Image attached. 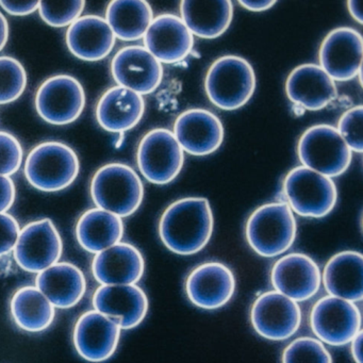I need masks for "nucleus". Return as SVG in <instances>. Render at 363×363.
I'll use <instances>...</instances> for the list:
<instances>
[{
    "instance_id": "obj_2",
    "label": "nucleus",
    "mask_w": 363,
    "mask_h": 363,
    "mask_svg": "<svg viewBox=\"0 0 363 363\" xmlns=\"http://www.w3.org/2000/svg\"><path fill=\"white\" fill-rule=\"evenodd\" d=\"M90 193L99 209L128 218L142 205L144 186L133 167L124 163H109L93 176Z\"/></svg>"
},
{
    "instance_id": "obj_14",
    "label": "nucleus",
    "mask_w": 363,
    "mask_h": 363,
    "mask_svg": "<svg viewBox=\"0 0 363 363\" xmlns=\"http://www.w3.org/2000/svg\"><path fill=\"white\" fill-rule=\"evenodd\" d=\"M111 74L118 86L138 94L154 93L163 79V67L144 46L121 48L111 61Z\"/></svg>"
},
{
    "instance_id": "obj_30",
    "label": "nucleus",
    "mask_w": 363,
    "mask_h": 363,
    "mask_svg": "<svg viewBox=\"0 0 363 363\" xmlns=\"http://www.w3.org/2000/svg\"><path fill=\"white\" fill-rule=\"evenodd\" d=\"M105 20L118 39L138 41L152 24L154 12L145 0H113L106 10Z\"/></svg>"
},
{
    "instance_id": "obj_16",
    "label": "nucleus",
    "mask_w": 363,
    "mask_h": 363,
    "mask_svg": "<svg viewBox=\"0 0 363 363\" xmlns=\"http://www.w3.org/2000/svg\"><path fill=\"white\" fill-rule=\"evenodd\" d=\"M271 281L275 291L294 301H306L318 292L322 273L318 263L305 254L293 252L276 261Z\"/></svg>"
},
{
    "instance_id": "obj_24",
    "label": "nucleus",
    "mask_w": 363,
    "mask_h": 363,
    "mask_svg": "<svg viewBox=\"0 0 363 363\" xmlns=\"http://www.w3.org/2000/svg\"><path fill=\"white\" fill-rule=\"evenodd\" d=\"M145 112V101L142 95L116 86L108 89L96 105L95 116L104 130L123 133L139 124Z\"/></svg>"
},
{
    "instance_id": "obj_10",
    "label": "nucleus",
    "mask_w": 363,
    "mask_h": 363,
    "mask_svg": "<svg viewBox=\"0 0 363 363\" xmlns=\"http://www.w3.org/2000/svg\"><path fill=\"white\" fill-rule=\"evenodd\" d=\"M63 242L50 218L29 223L21 229L13 256L21 269L39 274L60 260Z\"/></svg>"
},
{
    "instance_id": "obj_13",
    "label": "nucleus",
    "mask_w": 363,
    "mask_h": 363,
    "mask_svg": "<svg viewBox=\"0 0 363 363\" xmlns=\"http://www.w3.org/2000/svg\"><path fill=\"white\" fill-rule=\"evenodd\" d=\"M363 39L356 29H333L320 44V67L333 82H345L359 75L362 65Z\"/></svg>"
},
{
    "instance_id": "obj_22",
    "label": "nucleus",
    "mask_w": 363,
    "mask_h": 363,
    "mask_svg": "<svg viewBox=\"0 0 363 363\" xmlns=\"http://www.w3.org/2000/svg\"><path fill=\"white\" fill-rule=\"evenodd\" d=\"M145 272L142 252L133 244L120 242L95 255L92 273L101 286L137 284Z\"/></svg>"
},
{
    "instance_id": "obj_28",
    "label": "nucleus",
    "mask_w": 363,
    "mask_h": 363,
    "mask_svg": "<svg viewBox=\"0 0 363 363\" xmlns=\"http://www.w3.org/2000/svg\"><path fill=\"white\" fill-rule=\"evenodd\" d=\"M124 235L122 218L93 208L84 212L76 225V239L86 252L99 254L120 243Z\"/></svg>"
},
{
    "instance_id": "obj_8",
    "label": "nucleus",
    "mask_w": 363,
    "mask_h": 363,
    "mask_svg": "<svg viewBox=\"0 0 363 363\" xmlns=\"http://www.w3.org/2000/svg\"><path fill=\"white\" fill-rule=\"evenodd\" d=\"M86 103L84 86L67 74H59L42 82L35 99V110L40 118L56 126H65L77 121Z\"/></svg>"
},
{
    "instance_id": "obj_27",
    "label": "nucleus",
    "mask_w": 363,
    "mask_h": 363,
    "mask_svg": "<svg viewBox=\"0 0 363 363\" xmlns=\"http://www.w3.org/2000/svg\"><path fill=\"white\" fill-rule=\"evenodd\" d=\"M322 281L330 296L357 303L363 297V257L354 250L337 252L329 259Z\"/></svg>"
},
{
    "instance_id": "obj_25",
    "label": "nucleus",
    "mask_w": 363,
    "mask_h": 363,
    "mask_svg": "<svg viewBox=\"0 0 363 363\" xmlns=\"http://www.w3.org/2000/svg\"><path fill=\"white\" fill-rule=\"evenodd\" d=\"M35 286L48 297L55 308L75 307L86 291L84 272L69 262H58L38 274Z\"/></svg>"
},
{
    "instance_id": "obj_7",
    "label": "nucleus",
    "mask_w": 363,
    "mask_h": 363,
    "mask_svg": "<svg viewBox=\"0 0 363 363\" xmlns=\"http://www.w3.org/2000/svg\"><path fill=\"white\" fill-rule=\"evenodd\" d=\"M297 155L303 167L329 178L343 175L352 158L337 129L327 124L314 125L301 135Z\"/></svg>"
},
{
    "instance_id": "obj_20",
    "label": "nucleus",
    "mask_w": 363,
    "mask_h": 363,
    "mask_svg": "<svg viewBox=\"0 0 363 363\" xmlns=\"http://www.w3.org/2000/svg\"><path fill=\"white\" fill-rule=\"evenodd\" d=\"M96 311L114 318L125 330L139 326L147 315V295L137 284L101 286L93 295Z\"/></svg>"
},
{
    "instance_id": "obj_5",
    "label": "nucleus",
    "mask_w": 363,
    "mask_h": 363,
    "mask_svg": "<svg viewBox=\"0 0 363 363\" xmlns=\"http://www.w3.org/2000/svg\"><path fill=\"white\" fill-rule=\"evenodd\" d=\"M205 90L210 101L220 109H240L250 101L256 90L252 65L242 57H220L208 69Z\"/></svg>"
},
{
    "instance_id": "obj_38",
    "label": "nucleus",
    "mask_w": 363,
    "mask_h": 363,
    "mask_svg": "<svg viewBox=\"0 0 363 363\" xmlns=\"http://www.w3.org/2000/svg\"><path fill=\"white\" fill-rule=\"evenodd\" d=\"M16 199V188L13 180L0 175V213H6L13 206Z\"/></svg>"
},
{
    "instance_id": "obj_37",
    "label": "nucleus",
    "mask_w": 363,
    "mask_h": 363,
    "mask_svg": "<svg viewBox=\"0 0 363 363\" xmlns=\"http://www.w3.org/2000/svg\"><path fill=\"white\" fill-rule=\"evenodd\" d=\"M40 1H12V0H0V6L7 13L13 16H26L35 13L39 10Z\"/></svg>"
},
{
    "instance_id": "obj_23",
    "label": "nucleus",
    "mask_w": 363,
    "mask_h": 363,
    "mask_svg": "<svg viewBox=\"0 0 363 363\" xmlns=\"http://www.w3.org/2000/svg\"><path fill=\"white\" fill-rule=\"evenodd\" d=\"M69 52L80 60L96 62L107 58L116 45V35L105 18L94 14L80 16L65 35Z\"/></svg>"
},
{
    "instance_id": "obj_32",
    "label": "nucleus",
    "mask_w": 363,
    "mask_h": 363,
    "mask_svg": "<svg viewBox=\"0 0 363 363\" xmlns=\"http://www.w3.org/2000/svg\"><path fill=\"white\" fill-rule=\"evenodd\" d=\"M282 363H333L330 352L320 340L297 337L282 352Z\"/></svg>"
},
{
    "instance_id": "obj_12",
    "label": "nucleus",
    "mask_w": 363,
    "mask_h": 363,
    "mask_svg": "<svg viewBox=\"0 0 363 363\" xmlns=\"http://www.w3.org/2000/svg\"><path fill=\"white\" fill-rule=\"evenodd\" d=\"M250 322L255 331L264 339L284 341L295 335L301 326V307L277 291H267L252 303Z\"/></svg>"
},
{
    "instance_id": "obj_39",
    "label": "nucleus",
    "mask_w": 363,
    "mask_h": 363,
    "mask_svg": "<svg viewBox=\"0 0 363 363\" xmlns=\"http://www.w3.org/2000/svg\"><path fill=\"white\" fill-rule=\"evenodd\" d=\"M240 5L248 11L263 12L271 9L275 5V0H240Z\"/></svg>"
},
{
    "instance_id": "obj_31",
    "label": "nucleus",
    "mask_w": 363,
    "mask_h": 363,
    "mask_svg": "<svg viewBox=\"0 0 363 363\" xmlns=\"http://www.w3.org/2000/svg\"><path fill=\"white\" fill-rule=\"evenodd\" d=\"M27 82L26 69L18 59L0 57V105L18 101L26 90Z\"/></svg>"
},
{
    "instance_id": "obj_17",
    "label": "nucleus",
    "mask_w": 363,
    "mask_h": 363,
    "mask_svg": "<svg viewBox=\"0 0 363 363\" xmlns=\"http://www.w3.org/2000/svg\"><path fill=\"white\" fill-rule=\"evenodd\" d=\"M235 292V274L224 263H203L186 280L189 301L201 309H220L230 301Z\"/></svg>"
},
{
    "instance_id": "obj_15",
    "label": "nucleus",
    "mask_w": 363,
    "mask_h": 363,
    "mask_svg": "<svg viewBox=\"0 0 363 363\" xmlns=\"http://www.w3.org/2000/svg\"><path fill=\"white\" fill-rule=\"evenodd\" d=\"M120 324L96 310L82 314L73 331V342L78 354L90 362H104L113 356L120 343Z\"/></svg>"
},
{
    "instance_id": "obj_9",
    "label": "nucleus",
    "mask_w": 363,
    "mask_h": 363,
    "mask_svg": "<svg viewBox=\"0 0 363 363\" xmlns=\"http://www.w3.org/2000/svg\"><path fill=\"white\" fill-rule=\"evenodd\" d=\"M137 162L146 180L164 186L177 178L184 164V152L172 131L152 129L138 146Z\"/></svg>"
},
{
    "instance_id": "obj_34",
    "label": "nucleus",
    "mask_w": 363,
    "mask_h": 363,
    "mask_svg": "<svg viewBox=\"0 0 363 363\" xmlns=\"http://www.w3.org/2000/svg\"><path fill=\"white\" fill-rule=\"evenodd\" d=\"M337 131L352 152L363 150V107L356 106L344 112L337 123Z\"/></svg>"
},
{
    "instance_id": "obj_6",
    "label": "nucleus",
    "mask_w": 363,
    "mask_h": 363,
    "mask_svg": "<svg viewBox=\"0 0 363 363\" xmlns=\"http://www.w3.org/2000/svg\"><path fill=\"white\" fill-rule=\"evenodd\" d=\"M282 192L293 213L303 218H325L337 205V189L335 182L303 165L286 174Z\"/></svg>"
},
{
    "instance_id": "obj_26",
    "label": "nucleus",
    "mask_w": 363,
    "mask_h": 363,
    "mask_svg": "<svg viewBox=\"0 0 363 363\" xmlns=\"http://www.w3.org/2000/svg\"><path fill=\"white\" fill-rule=\"evenodd\" d=\"M180 13L193 35L213 40L230 27L233 6L230 0H184L180 3Z\"/></svg>"
},
{
    "instance_id": "obj_18",
    "label": "nucleus",
    "mask_w": 363,
    "mask_h": 363,
    "mask_svg": "<svg viewBox=\"0 0 363 363\" xmlns=\"http://www.w3.org/2000/svg\"><path fill=\"white\" fill-rule=\"evenodd\" d=\"M173 133L184 152L197 157L213 154L224 141V126L220 118L201 108L179 114Z\"/></svg>"
},
{
    "instance_id": "obj_11",
    "label": "nucleus",
    "mask_w": 363,
    "mask_h": 363,
    "mask_svg": "<svg viewBox=\"0 0 363 363\" xmlns=\"http://www.w3.org/2000/svg\"><path fill=\"white\" fill-rule=\"evenodd\" d=\"M310 326L320 342L346 345L361 330L360 311L356 303L328 295L314 303Z\"/></svg>"
},
{
    "instance_id": "obj_35",
    "label": "nucleus",
    "mask_w": 363,
    "mask_h": 363,
    "mask_svg": "<svg viewBox=\"0 0 363 363\" xmlns=\"http://www.w3.org/2000/svg\"><path fill=\"white\" fill-rule=\"evenodd\" d=\"M24 152L21 142L8 131H0V175H14L22 165Z\"/></svg>"
},
{
    "instance_id": "obj_4",
    "label": "nucleus",
    "mask_w": 363,
    "mask_h": 363,
    "mask_svg": "<svg viewBox=\"0 0 363 363\" xmlns=\"http://www.w3.org/2000/svg\"><path fill=\"white\" fill-rule=\"evenodd\" d=\"M294 213L286 203H269L257 208L245 225V237L252 250L264 258L286 252L296 239Z\"/></svg>"
},
{
    "instance_id": "obj_1",
    "label": "nucleus",
    "mask_w": 363,
    "mask_h": 363,
    "mask_svg": "<svg viewBox=\"0 0 363 363\" xmlns=\"http://www.w3.org/2000/svg\"><path fill=\"white\" fill-rule=\"evenodd\" d=\"M214 218L205 197H186L169 206L159 222V235L165 247L180 256L197 254L213 233Z\"/></svg>"
},
{
    "instance_id": "obj_40",
    "label": "nucleus",
    "mask_w": 363,
    "mask_h": 363,
    "mask_svg": "<svg viewBox=\"0 0 363 363\" xmlns=\"http://www.w3.org/2000/svg\"><path fill=\"white\" fill-rule=\"evenodd\" d=\"M350 352L356 363H362V330L357 333L356 337L350 341Z\"/></svg>"
},
{
    "instance_id": "obj_36",
    "label": "nucleus",
    "mask_w": 363,
    "mask_h": 363,
    "mask_svg": "<svg viewBox=\"0 0 363 363\" xmlns=\"http://www.w3.org/2000/svg\"><path fill=\"white\" fill-rule=\"evenodd\" d=\"M20 231V224L13 216L0 213V257L14 250Z\"/></svg>"
},
{
    "instance_id": "obj_42",
    "label": "nucleus",
    "mask_w": 363,
    "mask_h": 363,
    "mask_svg": "<svg viewBox=\"0 0 363 363\" xmlns=\"http://www.w3.org/2000/svg\"><path fill=\"white\" fill-rule=\"evenodd\" d=\"M9 23L1 12H0V52L7 45L9 40Z\"/></svg>"
},
{
    "instance_id": "obj_19",
    "label": "nucleus",
    "mask_w": 363,
    "mask_h": 363,
    "mask_svg": "<svg viewBox=\"0 0 363 363\" xmlns=\"http://www.w3.org/2000/svg\"><path fill=\"white\" fill-rule=\"evenodd\" d=\"M144 48L162 65L182 62L192 52L194 37L179 16L161 14L143 38Z\"/></svg>"
},
{
    "instance_id": "obj_29",
    "label": "nucleus",
    "mask_w": 363,
    "mask_h": 363,
    "mask_svg": "<svg viewBox=\"0 0 363 363\" xmlns=\"http://www.w3.org/2000/svg\"><path fill=\"white\" fill-rule=\"evenodd\" d=\"M12 318L18 328L27 333H42L52 326L56 308L37 286L18 289L10 301Z\"/></svg>"
},
{
    "instance_id": "obj_21",
    "label": "nucleus",
    "mask_w": 363,
    "mask_h": 363,
    "mask_svg": "<svg viewBox=\"0 0 363 363\" xmlns=\"http://www.w3.org/2000/svg\"><path fill=\"white\" fill-rule=\"evenodd\" d=\"M286 93L295 105L309 111H318L337 99V89L320 65L307 63L298 65L289 74Z\"/></svg>"
},
{
    "instance_id": "obj_33",
    "label": "nucleus",
    "mask_w": 363,
    "mask_h": 363,
    "mask_svg": "<svg viewBox=\"0 0 363 363\" xmlns=\"http://www.w3.org/2000/svg\"><path fill=\"white\" fill-rule=\"evenodd\" d=\"M86 7L84 0L75 1H40L39 12L42 20L55 28L71 26L82 16Z\"/></svg>"
},
{
    "instance_id": "obj_3",
    "label": "nucleus",
    "mask_w": 363,
    "mask_h": 363,
    "mask_svg": "<svg viewBox=\"0 0 363 363\" xmlns=\"http://www.w3.org/2000/svg\"><path fill=\"white\" fill-rule=\"evenodd\" d=\"M80 162L75 150L59 141L42 142L27 156L25 177L42 192H59L74 184L79 175Z\"/></svg>"
},
{
    "instance_id": "obj_41",
    "label": "nucleus",
    "mask_w": 363,
    "mask_h": 363,
    "mask_svg": "<svg viewBox=\"0 0 363 363\" xmlns=\"http://www.w3.org/2000/svg\"><path fill=\"white\" fill-rule=\"evenodd\" d=\"M362 5V1H357V0H350V1H347L348 12H350L352 18L360 25L363 24Z\"/></svg>"
}]
</instances>
